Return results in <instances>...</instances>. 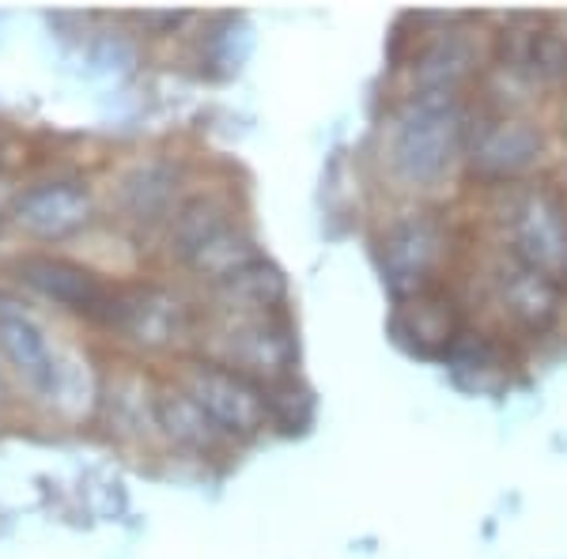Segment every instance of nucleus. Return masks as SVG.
Instances as JSON below:
<instances>
[{
	"label": "nucleus",
	"instance_id": "obj_1",
	"mask_svg": "<svg viewBox=\"0 0 567 559\" xmlns=\"http://www.w3.org/2000/svg\"><path fill=\"white\" fill-rule=\"evenodd\" d=\"M470 122L473 95H401L379 122V163L390 186L416 197V205H432L446 182L462 178Z\"/></svg>",
	"mask_w": 567,
	"mask_h": 559
},
{
	"label": "nucleus",
	"instance_id": "obj_2",
	"mask_svg": "<svg viewBox=\"0 0 567 559\" xmlns=\"http://www.w3.org/2000/svg\"><path fill=\"white\" fill-rule=\"evenodd\" d=\"M496 250L567 288V186L556 174L481 194Z\"/></svg>",
	"mask_w": 567,
	"mask_h": 559
},
{
	"label": "nucleus",
	"instance_id": "obj_3",
	"mask_svg": "<svg viewBox=\"0 0 567 559\" xmlns=\"http://www.w3.org/2000/svg\"><path fill=\"white\" fill-rule=\"evenodd\" d=\"M556 174V133L534 110H488L473 103L470 136H465L462 178L488 194L503 186Z\"/></svg>",
	"mask_w": 567,
	"mask_h": 559
},
{
	"label": "nucleus",
	"instance_id": "obj_4",
	"mask_svg": "<svg viewBox=\"0 0 567 559\" xmlns=\"http://www.w3.org/2000/svg\"><path fill=\"white\" fill-rule=\"evenodd\" d=\"M458 253L462 231L451 213L439 205H409L374 235V261H379L382 288L390 291L393 302L446 283Z\"/></svg>",
	"mask_w": 567,
	"mask_h": 559
},
{
	"label": "nucleus",
	"instance_id": "obj_5",
	"mask_svg": "<svg viewBox=\"0 0 567 559\" xmlns=\"http://www.w3.org/2000/svg\"><path fill=\"white\" fill-rule=\"evenodd\" d=\"M416 39L405 53L401 69L409 72L405 95H443V99H470L481 76L492 65V39L481 20L473 15H432L435 27L420 31V15H413Z\"/></svg>",
	"mask_w": 567,
	"mask_h": 559
},
{
	"label": "nucleus",
	"instance_id": "obj_6",
	"mask_svg": "<svg viewBox=\"0 0 567 559\" xmlns=\"http://www.w3.org/2000/svg\"><path fill=\"white\" fill-rule=\"evenodd\" d=\"M484 302H488V318L484 325L507 333L518 344H534L553 337L567 318V288L556 283L545 272L529 269V265L507 258V253L492 250L484 261Z\"/></svg>",
	"mask_w": 567,
	"mask_h": 559
},
{
	"label": "nucleus",
	"instance_id": "obj_7",
	"mask_svg": "<svg viewBox=\"0 0 567 559\" xmlns=\"http://www.w3.org/2000/svg\"><path fill=\"white\" fill-rule=\"evenodd\" d=\"M194 355L235 366V371L258 379L261 386L288 374H299V329L291 322V310L254 318H213L205 314L197 333Z\"/></svg>",
	"mask_w": 567,
	"mask_h": 559
},
{
	"label": "nucleus",
	"instance_id": "obj_8",
	"mask_svg": "<svg viewBox=\"0 0 567 559\" xmlns=\"http://www.w3.org/2000/svg\"><path fill=\"white\" fill-rule=\"evenodd\" d=\"M205 310L167 283L114 288L99 325L117 333L136 352H186L194 355Z\"/></svg>",
	"mask_w": 567,
	"mask_h": 559
},
{
	"label": "nucleus",
	"instance_id": "obj_9",
	"mask_svg": "<svg viewBox=\"0 0 567 559\" xmlns=\"http://www.w3.org/2000/svg\"><path fill=\"white\" fill-rule=\"evenodd\" d=\"M175 382L186 386L189 397L208 412V420L224 431L231 446L250 443L269 427V401H265V386L250 374L224 366L208 355H186L175 371Z\"/></svg>",
	"mask_w": 567,
	"mask_h": 559
},
{
	"label": "nucleus",
	"instance_id": "obj_10",
	"mask_svg": "<svg viewBox=\"0 0 567 559\" xmlns=\"http://www.w3.org/2000/svg\"><path fill=\"white\" fill-rule=\"evenodd\" d=\"M477 318L465 299V291L454 280L424 288L409 299H398L390 310V337L416 360L443 363L454 352V344L465 337Z\"/></svg>",
	"mask_w": 567,
	"mask_h": 559
},
{
	"label": "nucleus",
	"instance_id": "obj_11",
	"mask_svg": "<svg viewBox=\"0 0 567 559\" xmlns=\"http://www.w3.org/2000/svg\"><path fill=\"white\" fill-rule=\"evenodd\" d=\"M8 216L27 238L58 246L95 224V194L80 174H50L23 186L8 205Z\"/></svg>",
	"mask_w": 567,
	"mask_h": 559
},
{
	"label": "nucleus",
	"instance_id": "obj_12",
	"mask_svg": "<svg viewBox=\"0 0 567 559\" xmlns=\"http://www.w3.org/2000/svg\"><path fill=\"white\" fill-rule=\"evenodd\" d=\"M186 182L189 170L178 155H144L114 182L117 219L136 235H163L171 216L186 200Z\"/></svg>",
	"mask_w": 567,
	"mask_h": 559
},
{
	"label": "nucleus",
	"instance_id": "obj_13",
	"mask_svg": "<svg viewBox=\"0 0 567 559\" xmlns=\"http://www.w3.org/2000/svg\"><path fill=\"white\" fill-rule=\"evenodd\" d=\"M12 269L27 288L39 291L42 299H50L53 307L72 310V314L87 318V322H95V325L117 288V283H106L99 277L91 265L61 258V253H42V250L20 253Z\"/></svg>",
	"mask_w": 567,
	"mask_h": 559
},
{
	"label": "nucleus",
	"instance_id": "obj_14",
	"mask_svg": "<svg viewBox=\"0 0 567 559\" xmlns=\"http://www.w3.org/2000/svg\"><path fill=\"white\" fill-rule=\"evenodd\" d=\"M526 348L511 341L507 333L484 325L481 318L465 329V337L454 344V352L446 355L443 366L451 371V379L470 393H499L511 382V374L523 366Z\"/></svg>",
	"mask_w": 567,
	"mask_h": 559
},
{
	"label": "nucleus",
	"instance_id": "obj_15",
	"mask_svg": "<svg viewBox=\"0 0 567 559\" xmlns=\"http://www.w3.org/2000/svg\"><path fill=\"white\" fill-rule=\"evenodd\" d=\"M239 219L243 216L231 189H197V194H186L178 213L171 216L167 231H163V258L178 265V269H186L213 238H219Z\"/></svg>",
	"mask_w": 567,
	"mask_h": 559
},
{
	"label": "nucleus",
	"instance_id": "obj_16",
	"mask_svg": "<svg viewBox=\"0 0 567 559\" xmlns=\"http://www.w3.org/2000/svg\"><path fill=\"white\" fill-rule=\"evenodd\" d=\"M291 288L280 265L269 258L250 261L246 269L231 272L200 296V310L213 318H254V314H280L288 310Z\"/></svg>",
	"mask_w": 567,
	"mask_h": 559
},
{
	"label": "nucleus",
	"instance_id": "obj_17",
	"mask_svg": "<svg viewBox=\"0 0 567 559\" xmlns=\"http://www.w3.org/2000/svg\"><path fill=\"white\" fill-rule=\"evenodd\" d=\"M0 360L12 366L31 397H53L58 390V360H53L50 337L20 310L0 307Z\"/></svg>",
	"mask_w": 567,
	"mask_h": 559
},
{
	"label": "nucleus",
	"instance_id": "obj_18",
	"mask_svg": "<svg viewBox=\"0 0 567 559\" xmlns=\"http://www.w3.org/2000/svg\"><path fill=\"white\" fill-rule=\"evenodd\" d=\"M155 420H159V438H167L171 451L186 454V457H219L227 451V438L208 412L197 405L194 397L186 393L182 382H163L159 386V405H155Z\"/></svg>",
	"mask_w": 567,
	"mask_h": 559
},
{
	"label": "nucleus",
	"instance_id": "obj_19",
	"mask_svg": "<svg viewBox=\"0 0 567 559\" xmlns=\"http://www.w3.org/2000/svg\"><path fill=\"white\" fill-rule=\"evenodd\" d=\"M159 386L163 382H155L144 371L110 374V386L103 390V412L114 438H122V443H148V438L159 435V420H155Z\"/></svg>",
	"mask_w": 567,
	"mask_h": 559
},
{
	"label": "nucleus",
	"instance_id": "obj_20",
	"mask_svg": "<svg viewBox=\"0 0 567 559\" xmlns=\"http://www.w3.org/2000/svg\"><path fill=\"white\" fill-rule=\"evenodd\" d=\"M258 258H265L258 235H254V227L246 224V219H239V224L227 227V231L219 235V238H213V242H208L205 250H200L197 258L186 265V272L197 283L213 288V283H219L224 277H231V272L246 269V265L258 261Z\"/></svg>",
	"mask_w": 567,
	"mask_h": 559
},
{
	"label": "nucleus",
	"instance_id": "obj_21",
	"mask_svg": "<svg viewBox=\"0 0 567 559\" xmlns=\"http://www.w3.org/2000/svg\"><path fill=\"white\" fill-rule=\"evenodd\" d=\"M265 401H269V427L284 431V435H299L315 420V393H310V386L299 374L269 382Z\"/></svg>",
	"mask_w": 567,
	"mask_h": 559
},
{
	"label": "nucleus",
	"instance_id": "obj_22",
	"mask_svg": "<svg viewBox=\"0 0 567 559\" xmlns=\"http://www.w3.org/2000/svg\"><path fill=\"white\" fill-rule=\"evenodd\" d=\"M8 401H12V397H8V382H4V374H0V416H4Z\"/></svg>",
	"mask_w": 567,
	"mask_h": 559
},
{
	"label": "nucleus",
	"instance_id": "obj_23",
	"mask_svg": "<svg viewBox=\"0 0 567 559\" xmlns=\"http://www.w3.org/2000/svg\"><path fill=\"white\" fill-rule=\"evenodd\" d=\"M0 159H4V144H0Z\"/></svg>",
	"mask_w": 567,
	"mask_h": 559
}]
</instances>
